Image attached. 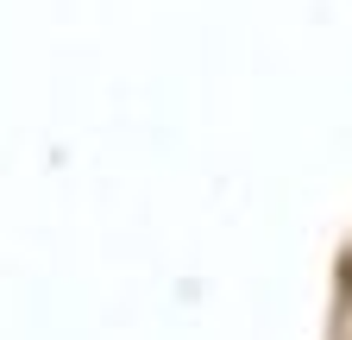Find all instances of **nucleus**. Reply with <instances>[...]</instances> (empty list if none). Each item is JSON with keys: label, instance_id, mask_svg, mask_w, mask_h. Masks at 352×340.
<instances>
[{"label": "nucleus", "instance_id": "1", "mask_svg": "<svg viewBox=\"0 0 352 340\" xmlns=\"http://www.w3.org/2000/svg\"><path fill=\"white\" fill-rule=\"evenodd\" d=\"M346 315H352V265H346Z\"/></svg>", "mask_w": 352, "mask_h": 340}]
</instances>
